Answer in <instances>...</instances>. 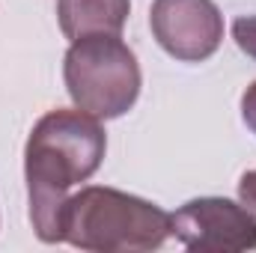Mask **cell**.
I'll return each mask as SVG.
<instances>
[{
  "mask_svg": "<svg viewBox=\"0 0 256 253\" xmlns=\"http://www.w3.org/2000/svg\"><path fill=\"white\" fill-rule=\"evenodd\" d=\"M131 12V0H57V21L66 39L120 36Z\"/></svg>",
  "mask_w": 256,
  "mask_h": 253,
  "instance_id": "obj_6",
  "label": "cell"
},
{
  "mask_svg": "<svg viewBox=\"0 0 256 253\" xmlns=\"http://www.w3.org/2000/svg\"><path fill=\"white\" fill-rule=\"evenodd\" d=\"M149 27L179 63H202L224 42V15L214 0H152Z\"/></svg>",
  "mask_w": 256,
  "mask_h": 253,
  "instance_id": "obj_5",
  "label": "cell"
},
{
  "mask_svg": "<svg viewBox=\"0 0 256 253\" xmlns=\"http://www.w3.org/2000/svg\"><path fill=\"white\" fill-rule=\"evenodd\" d=\"M63 80L74 108L96 120H116L134 108L143 74L120 36H86L66 51Z\"/></svg>",
  "mask_w": 256,
  "mask_h": 253,
  "instance_id": "obj_3",
  "label": "cell"
},
{
  "mask_svg": "<svg viewBox=\"0 0 256 253\" xmlns=\"http://www.w3.org/2000/svg\"><path fill=\"white\" fill-rule=\"evenodd\" d=\"M170 238V214L126 190L86 185L63 206V242L92 253L158 250Z\"/></svg>",
  "mask_w": 256,
  "mask_h": 253,
  "instance_id": "obj_2",
  "label": "cell"
},
{
  "mask_svg": "<svg viewBox=\"0 0 256 253\" xmlns=\"http://www.w3.org/2000/svg\"><path fill=\"white\" fill-rule=\"evenodd\" d=\"M242 120L256 134V80L244 90V96H242Z\"/></svg>",
  "mask_w": 256,
  "mask_h": 253,
  "instance_id": "obj_9",
  "label": "cell"
},
{
  "mask_svg": "<svg viewBox=\"0 0 256 253\" xmlns=\"http://www.w3.org/2000/svg\"><path fill=\"white\" fill-rule=\"evenodd\" d=\"M170 236L200 253L256 250V214L226 196H196L170 214Z\"/></svg>",
  "mask_w": 256,
  "mask_h": 253,
  "instance_id": "obj_4",
  "label": "cell"
},
{
  "mask_svg": "<svg viewBox=\"0 0 256 253\" xmlns=\"http://www.w3.org/2000/svg\"><path fill=\"white\" fill-rule=\"evenodd\" d=\"M232 39L250 60H256V15H242L232 21Z\"/></svg>",
  "mask_w": 256,
  "mask_h": 253,
  "instance_id": "obj_7",
  "label": "cell"
},
{
  "mask_svg": "<svg viewBox=\"0 0 256 253\" xmlns=\"http://www.w3.org/2000/svg\"><path fill=\"white\" fill-rule=\"evenodd\" d=\"M108 134L86 110H48L27 137L24 179L30 224L39 242H63V206L68 190L86 182L104 161Z\"/></svg>",
  "mask_w": 256,
  "mask_h": 253,
  "instance_id": "obj_1",
  "label": "cell"
},
{
  "mask_svg": "<svg viewBox=\"0 0 256 253\" xmlns=\"http://www.w3.org/2000/svg\"><path fill=\"white\" fill-rule=\"evenodd\" d=\"M238 200H242L244 208H250L256 214V170H248L238 179Z\"/></svg>",
  "mask_w": 256,
  "mask_h": 253,
  "instance_id": "obj_8",
  "label": "cell"
}]
</instances>
